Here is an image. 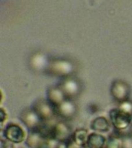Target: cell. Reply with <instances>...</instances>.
<instances>
[{"label": "cell", "mask_w": 132, "mask_h": 148, "mask_svg": "<svg viewBox=\"0 0 132 148\" xmlns=\"http://www.w3.org/2000/svg\"><path fill=\"white\" fill-rule=\"evenodd\" d=\"M111 123L118 131L127 130L131 125L132 115L120 108L113 109L110 112Z\"/></svg>", "instance_id": "1"}, {"label": "cell", "mask_w": 132, "mask_h": 148, "mask_svg": "<svg viewBox=\"0 0 132 148\" xmlns=\"http://www.w3.org/2000/svg\"><path fill=\"white\" fill-rule=\"evenodd\" d=\"M31 109L36 113L42 121L51 120L56 115V109L49 103L47 99H36L32 103Z\"/></svg>", "instance_id": "2"}, {"label": "cell", "mask_w": 132, "mask_h": 148, "mask_svg": "<svg viewBox=\"0 0 132 148\" xmlns=\"http://www.w3.org/2000/svg\"><path fill=\"white\" fill-rule=\"evenodd\" d=\"M130 90L129 86L122 80L113 81L111 87V94L115 100L119 103H124L129 100Z\"/></svg>", "instance_id": "3"}, {"label": "cell", "mask_w": 132, "mask_h": 148, "mask_svg": "<svg viewBox=\"0 0 132 148\" xmlns=\"http://www.w3.org/2000/svg\"><path fill=\"white\" fill-rule=\"evenodd\" d=\"M6 140L12 143H20L25 140V132L23 128L15 123H9L3 132Z\"/></svg>", "instance_id": "4"}, {"label": "cell", "mask_w": 132, "mask_h": 148, "mask_svg": "<svg viewBox=\"0 0 132 148\" xmlns=\"http://www.w3.org/2000/svg\"><path fill=\"white\" fill-rule=\"evenodd\" d=\"M20 120L32 131L37 130L43 123V121L32 109L23 110L20 114Z\"/></svg>", "instance_id": "5"}, {"label": "cell", "mask_w": 132, "mask_h": 148, "mask_svg": "<svg viewBox=\"0 0 132 148\" xmlns=\"http://www.w3.org/2000/svg\"><path fill=\"white\" fill-rule=\"evenodd\" d=\"M71 136L69 128L64 123H58L51 128V139L57 142L68 141Z\"/></svg>", "instance_id": "6"}, {"label": "cell", "mask_w": 132, "mask_h": 148, "mask_svg": "<svg viewBox=\"0 0 132 148\" xmlns=\"http://www.w3.org/2000/svg\"><path fill=\"white\" fill-rule=\"evenodd\" d=\"M59 86L63 92L66 98L69 100H71L75 96L78 94L80 89L79 83L76 79L69 78L61 81Z\"/></svg>", "instance_id": "7"}, {"label": "cell", "mask_w": 132, "mask_h": 148, "mask_svg": "<svg viewBox=\"0 0 132 148\" xmlns=\"http://www.w3.org/2000/svg\"><path fill=\"white\" fill-rule=\"evenodd\" d=\"M47 100L55 109L61 105L67 100L64 93L60 89V86H52L47 90Z\"/></svg>", "instance_id": "8"}, {"label": "cell", "mask_w": 132, "mask_h": 148, "mask_svg": "<svg viewBox=\"0 0 132 148\" xmlns=\"http://www.w3.org/2000/svg\"><path fill=\"white\" fill-rule=\"evenodd\" d=\"M75 112H76L75 104L69 99H67L59 107L56 109V115L66 119L73 117L75 114Z\"/></svg>", "instance_id": "9"}, {"label": "cell", "mask_w": 132, "mask_h": 148, "mask_svg": "<svg viewBox=\"0 0 132 148\" xmlns=\"http://www.w3.org/2000/svg\"><path fill=\"white\" fill-rule=\"evenodd\" d=\"M107 140L103 135L97 133L89 134L87 142L88 148H105Z\"/></svg>", "instance_id": "10"}, {"label": "cell", "mask_w": 132, "mask_h": 148, "mask_svg": "<svg viewBox=\"0 0 132 148\" xmlns=\"http://www.w3.org/2000/svg\"><path fill=\"white\" fill-rule=\"evenodd\" d=\"M46 141V139L39 132L33 130L30 134L26 140V144L30 147L40 148L43 144Z\"/></svg>", "instance_id": "11"}, {"label": "cell", "mask_w": 132, "mask_h": 148, "mask_svg": "<svg viewBox=\"0 0 132 148\" xmlns=\"http://www.w3.org/2000/svg\"><path fill=\"white\" fill-rule=\"evenodd\" d=\"M90 128L94 131L105 133V132L109 131V130L111 128V124L106 118L104 116H99V117L95 118L91 122Z\"/></svg>", "instance_id": "12"}, {"label": "cell", "mask_w": 132, "mask_h": 148, "mask_svg": "<svg viewBox=\"0 0 132 148\" xmlns=\"http://www.w3.org/2000/svg\"><path fill=\"white\" fill-rule=\"evenodd\" d=\"M88 133L87 130L77 129L75 130L71 136V140L76 145L81 147H85L87 146V142L88 139Z\"/></svg>", "instance_id": "13"}, {"label": "cell", "mask_w": 132, "mask_h": 148, "mask_svg": "<svg viewBox=\"0 0 132 148\" xmlns=\"http://www.w3.org/2000/svg\"><path fill=\"white\" fill-rule=\"evenodd\" d=\"M123 139L120 136L111 135L107 140L105 148H122Z\"/></svg>", "instance_id": "14"}, {"label": "cell", "mask_w": 132, "mask_h": 148, "mask_svg": "<svg viewBox=\"0 0 132 148\" xmlns=\"http://www.w3.org/2000/svg\"><path fill=\"white\" fill-rule=\"evenodd\" d=\"M119 108H120L123 110L126 111V112L129 113L130 114L132 115V103L129 100L121 103V105H120Z\"/></svg>", "instance_id": "15"}, {"label": "cell", "mask_w": 132, "mask_h": 148, "mask_svg": "<svg viewBox=\"0 0 132 148\" xmlns=\"http://www.w3.org/2000/svg\"><path fill=\"white\" fill-rule=\"evenodd\" d=\"M56 148H72L68 143V141L66 142H58Z\"/></svg>", "instance_id": "16"}, {"label": "cell", "mask_w": 132, "mask_h": 148, "mask_svg": "<svg viewBox=\"0 0 132 148\" xmlns=\"http://www.w3.org/2000/svg\"><path fill=\"white\" fill-rule=\"evenodd\" d=\"M6 117V113H5V111L2 109H1V123H2V124L4 122Z\"/></svg>", "instance_id": "17"}, {"label": "cell", "mask_w": 132, "mask_h": 148, "mask_svg": "<svg viewBox=\"0 0 132 148\" xmlns=\"http://www.w3.org/2000/svg\"><path fill=\"white\" fill-rule=\"evenodd\" d=\"M21 148H22V147H21Z\"/></svg>", "instance_id": "18"}]
</instances>
